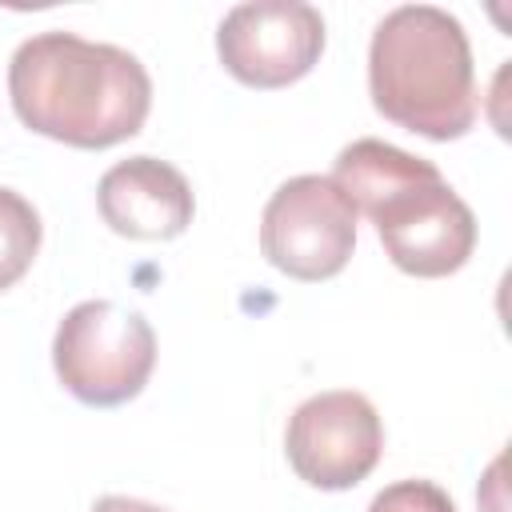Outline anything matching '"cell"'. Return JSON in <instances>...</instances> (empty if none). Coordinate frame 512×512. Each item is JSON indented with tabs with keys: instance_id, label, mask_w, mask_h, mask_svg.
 <instances>
[{
	"instance_id": "obj_9",
	"label": "cell",
	"mask_w": 512,
	"mask_h": 512,
	"mask_svg": "<svg viewBox=\"0 0 512 512\" xmlns=\"http://www.w3.org/2000/svg\"><path fill=\"white\" fill-rule=\"evenodd\" d=\"M40 252V216L36 208L12 192L0 188V292L12 288Z\"/></svg>"
},
{
	"instance_id": "obj_4",
	"label": "cell",
	"mask_w": 512,
	"mask_h": 512,
	"mask_svg": "<svg viewBox=\"0 0 512 512\" xmlns=\"http://www.w3.org/2000/svg\"><path fill=\"white\" fill-rule=\"evenodd\" d=\"M60 384L88 408H116L144 392L156 368V332L112 300L76 304L52 340Z\"/></svg>"
},
{
	"instance_id": "obj_2",
	"label": "cell",
	"mask_w": 512,
	"mask_h": 512,
	"mask_svg": "<svg viewBox=\"0 0 512 512\" xmlns=\"http://www.w3.org/2000/svg\"><path fill=\"white\" fill-rule=\"evenodd\" d=\"M368 92L384 120L424 140H460L480 104L464 24L436 4L392 8L372 32Z\"/></svg>"
},
{
	"instance_id": "obj_7",
	"label": "cell",
	"mask_w": 512,
	"mask_h": 512,
	"mask_svg": "<svg viewBox=\"0 0 512 512\" xmlns=\"http://www.w3.org/2000/svg\"><path fill=\"white\" fill-rule=\"evenodd\" d=\"M216 52L248 88H284L312 72L324 52V16L304 0L236 4L220 20Z\"/></svg>"
},
{
	"instance_id": "obj_1",
	"label": "cell",
	"mask_w": 512,
	"mask_h": 512,
	"mask_svg": "<svg viewBox=\"0 0 512 512\" xmlns=\"http://www.w3.org/2000/svg\"><path fill=\"white\" fill-rule=\"evenodd\" d=\"M8 96L24 128L72 148H112L144 128L152 80L128 48L40 32L12 52Z\"/></svg>"
},
{
	"instance_id": "obj_6",
	"label": "cell",
	"mask_w": 512,
	"mask_h": 512,
	"mask_svg": "<svg viewBox=\"0 0 512 512\" xmlns=\"http://www.w3.org/2000/svg\"><path fill=\"white\" fill-rule=\"evenodd\" d=\"M284 452L304 484L320 492H344L376 468L384 452V424L364 392H320L292 412Z\"/></svg>"
},
{
	"instance_id": "obj_11",
	"label": "cell",
	"mask_w": 512,
	"mask_h": 512,
	"mask_svg": "<svg viewBox=\"0 0 512 512\" xmlns=\"http://www.w3.org/2000/svg\"><path fill=\"white\" fill-rule=\"evenodd\" d=\"M92 512H164V508H156L148 500H132V496H100L92 504Z\"/></svg>"
},
{
	"instance_id": "obj_8",
	"label": "cell",
	"mask_w": 512,
	"mask_h": 512,
	"mask_svg": "<svg viewBox=\"0 0 512 512\" xmlns=\"http://www.w3.org/2000/svg\"><path fill=\"white\" fill-rule=\"evenodd\" d=\"M104 224L128 240H176L196 212L192 188L180 168L156 156H128L96 184Z\"/></svg>"
},
{
	"instance_id": "obj_10",
	"label": "cell",
	"mask_w": 512,
	"mask_h": 512,
	"mask_svg": "<svg viewBox=\"0 0 512 512\" xmlns=\"http://www.w3.org/2000/svg\"><path fill=\"white\" fill-rule=\"evenodd\" d=\"M368 512H456V504L432 480H396L372 496Z\"/></svg>"
},
{
	"instance_id": "obj_5",
	"label": "cell",
	"mask_w": 512,
	"mask_h": 512,
	"mask_svg": "<svg viewBox=\"0 0 512 512\" xmlns=\"http://www.w3.org/2000/svg\"><path fill=\"white\" fill-rule=\"evenodd\" d=\"M356 248V208L332 176L284 180L260 216V252L292 280H328L344 272Z\"/></svg>"
},
{
	"instance_id": "obj_3",
	"label": "cell",
	"mask_w": 512,
	"mask_h": 512,
	"mask_svg": "<svg viewBox=\"0 0 512 512\" xmlns=\"http://www.w3.org/2000/svg\"><path fill=\"white\" fill-rule=\"evenodd\" d=\"M360 212H368V220L376 224L388 260L408 276H452L468 264L476 248L472 208L444 184L440 168L424 156H416L408 172H400Z\"/></svg>"
}]
</instances>
